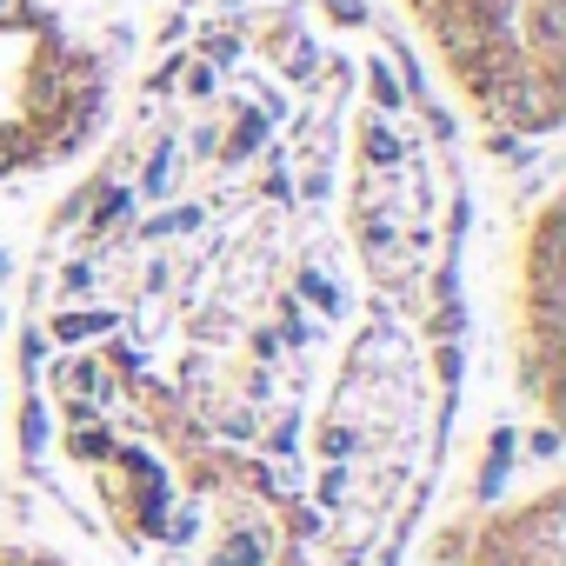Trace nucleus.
<instances>
[{
  "mask_svg": "<svg viewBox=\"0 0 566 566\" xmlns=\"http://www.w3.org/2000/svg\"><path fill=\"white\" fill-rule=\"evenodd\" d=\"M400 8L486 134L539 140L559 127V0H400Z\"/></svg>",
  "mask_w": 566,
  "mask_h": 566,
  "instance_id": "nucleus-3",
  "label": "nucleus"
},
{
  "mask_svg": "<svg viewBox=\"0 0 566 566\" xmlns=\"http://www.w3.org/2000/svg\"><path fill=\"white\" fill-rule=\"evenodd\" d=\"M467 167L367 0H180L21 307V460L101 566H400L467 380Z\"/></svg>",
  "mask_w": 566,
  "mask_h": 566,
  "instance_id": "nucleus-1",
  "label": "nucleus"
},
{
  "mask_svg": "<svg viewBox=\"0 0 566 566\" xmlns=\"http://www.w3.org/2000/svg\"><path fill=\"white\" fill-rule=\"evenodd\" d=\"M114 120V61L61 0H0V187L81 160Z\"/></svg>",
  "mask_w": 566,
  "mask_h": 566,
  "instance_id": "nucleus-2",
  "label": "nucleus"
},
{
  "mask_svg": "<svg viewBox=\"0 0 566 566\" xmlns=\"http://www.w3.org/2000/svg\"><path fill=\"white\" fill-rule=\"evenodd\" d=\"M566 546V506H559V480H539L513 500H500L473 539H467V566H559Z\"/></svg>",
  "mask_w": 566,
  "mask_h": 566,
  "instance_id": "nucleus-5",
  "label": "nucleus"
},
{
  "mask_svg": "<svg viewBox=\"0 0 566 566\" xmlns=\"http://www.w3.org/2000/svg\"><path fill=\"white\" fill-rule=\"evenodd\" d=\"M0 566H74V559L48 553V546H0Z\"/></svg>",
  "mask_w": 566,
  "mask_h": 566,
  "instance_id": "nucleus-6",
  "label": "nucleus"
},
{
  "mask_svg": "<svg viewBox=\"0 0 566 566\" xmlns=\"http://www.w3.org/2000/svg\"><path fill=\"white\" fill-rule=\"evenodd\" d=\"M513 334H520V387L546 413L553 407V380H559V213H553V200L526 220Z\"/></svg>",
  "mask_w": 566,
  "mask_h": 566,
  "instance_id": "nucleus-4",
  "label": "nucleus"
}]
</instances>
